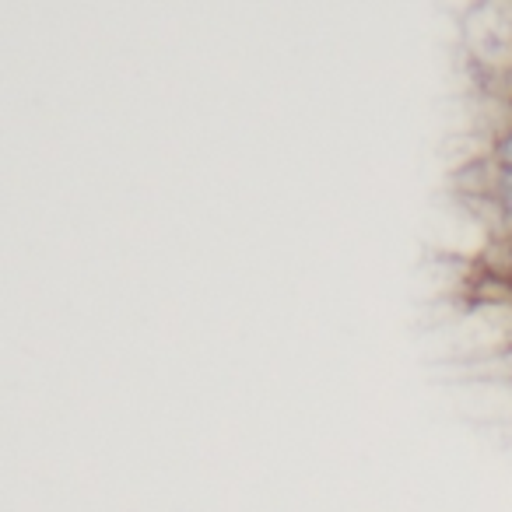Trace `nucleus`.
<instances>
[{"label": "nucleus", "mask_w": 512, "mask_h": 512, "mask_svg": "<svg viewBox=\"0 0 512 512\" xmlns=\"http://www.w3.org/2000/svg\"><path fill=\"white\" fill-rule=\"evenodd\" d=\"M495 162L505 165V169H512V130H509V134L498 137V144H495Z\"/></svg>", "instance_id": "nucleus-2"}, {"label": "nucleus", "mask_w": 512, "mask_h": 512, "mask_svg": "<svg viewBox=\"0 0 512 512\" xmlns=\"http://www.w3.org/2000/svg\"><path fill=\"white\" fill-rule=\"evenodd\" d=\"M491 193H495L498 207H502L505 214H512V169L498 165V169H495V179H491Z\"/></svg>", "instance_id": "nucleus-1"}]
</instances>
